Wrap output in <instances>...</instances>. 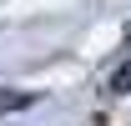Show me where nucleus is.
<instances>
[{
  "label": "nucleus",
  "mask_w": 131,
  "mask_h": 126,
  "mask_svg": "<svg viewBox=\"0 0 131 126\" xmlns=\"http://www.w3.org/2000/svg\"><path fill=\"white\" fill-rule=\"evenodd\" d=\"M106 96H131V61L116 66L111 76H106Z\"/></svg>",
  "instance_id": "f257e3e1"
},
{
  "label": "nucleus",
  "mask_w": 131,
  "mask_h": 126,
  "mask_svg": "<svg viewBox=\"0 0 131 126\" xmlns=\"http://www.w3.org/2000/svg\"><path fill=\"white\" fill-rule=\"evenodd\" d=\"M20 106H35V91H5L0 96V116L5 111H20Z\"/></svg>",
  "instance_id": "f03ea898"
}]
</instances>
